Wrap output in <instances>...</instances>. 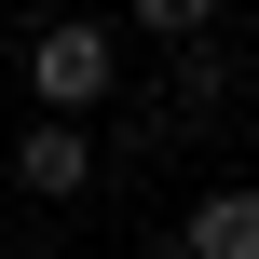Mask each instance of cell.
I'll use <instances>...</instances> for the list:
<instances>
[{"instance_id":"obj_2","label":"cell","mask_w":259,"mask_h":259,"mask_svg":"<svg viewBox=\"0 0 259 259\" xmlns=\"http://www.w3.org/2000/svg\"><path fill=\"white\" fill-rule=\"evenodd\" d=\"M14 191L27 205H82L96 191V123H27L14 137Z\"/></svg>"},{"instance_id":"obj_1","label":"cell","mask_w":259,"mask_h":259,"mask_svg":"<svg viewBox=\"0 0 259 259\" xmlns=\"http://www.w3.org/2000/svg\"><path fill=\"white\" fill-rule=\"evenodd\" d=\"M109 96H123V27L55 14V27L27 41V109H41V123H96Z\"/></svg>"},{"instance_id":"obj_3","label":"cell","mask_w":259,"mask_h":259,"mask_svg":"<svg viewBox=\"0 0 259 259\" xmlns=\"http://www.w3.org/2000/svg\"><path fill=\"white\" fill-rule=\"evenodd\" d=\"M164 246H178V259H259V191H246V178H219V191H191Z\"/></svg>"},{"instance_id":"obj_4","label":"cell","mask_w":259,"mask_h":259,"mask_svg":"<svg viewBox=\"0 0 259 259\" xmlns=\"http://www.w3.org/2000/svg\"><path fill=\"white\" fill-rule=\"evenodd\" d=\"M219 27V0H137V41H164V55H191Z\"/></svg>"},{"instance_id":"obj_5","label":"cell","mask_w":259,"mask_h":259,"mask_svg":"<svg viewBox=\"0 0 259 259\" xmlns=\"http://www.w3.org/2000/svg\"><path fill=\"white\" fill-rule=\"evenodd\" d=\"M0 259H27V246H14V232H0Z\"/></svg>"}]
</instances>
